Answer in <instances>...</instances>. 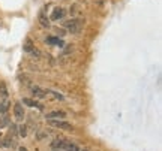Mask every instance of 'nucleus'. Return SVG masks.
<instances>
[{
	"label": "nucleus",
	"instance_id": "obj_1",
	"mask_svg": "<svg viewBox=\"0 0 162 151\" xmlns=\"http://www.w3.org/2000/svg\"><path fill=\"white\" fill-rule=\"evenodd\" d=\"M63 25L68 29L69 33L77 34V33H80V30H81V27H83V21H81V20H71V21H65Z\"/></svg>",
	"mask_w": 162,
	"mask_h": 151
},
{
	"label": "nucleus",
	"instance_id": "obj_2",
	"mask_svg": "<svg viewBox=\"0 0 162 151\" xmlns=\"http://www.w3.org/2000/svg\"><path fill=\"white\" fill-rule=\"evenodd\" d=\"M50 124L54 127H59V129H65V130H72V126L66 123V121H60V120H50Z\"/></svg>",
	"mask_w": 162,
	"mask_h": 151
},
{
	"label": "nucleus",
	"instance_id": "obj_3",
	"mask_svg": "<svg viewBox=\"0 0 162 151\" xmlns=\"http://www.w3.org/2000/svg\"><path fill=\"white\" fill-rule=\"evenodd\" d=\"M14 115H15V120H18V121H21L24 118V109L20 103H15V106H14Z\"/></svg>",
	"mask_w": 162,
	"mask_h": 151
},
{
	"label": "nucleus",
	"instance_id": "obj_4",
	"mask_svg": "<svg viewBox=\"0 0 162 151\" xmlns=\"http://www.w3.org/2000/svg\"><path fill=\"white\" fill-rule=\"evenodd\" d=\"M63 144H65V139H54L51 142V150L53 151H62L63 150Z\"/></svg>",
	"mask_w": 162,
	"mask_h": 151
},
{
	"label": "nucleus",
	"instance_id": "obj_5",
	"mask_svg": "<svg viewBox=\"0 0 162 151\" xmlns=\"http://www.w3.org/2000/svg\"><path fill=\"white\" fill-rule=\"evenodd\" d=\"M63 17H65V9H62V8H56L54 11H53L51 18L54 20V21H57V20H62Z\"/></svg>",
	"mask_w": 162,
	"mask_h": 151
},
{
	"label": "nucleus",
	"instance_id": "obj_6",
	"mask_svg": "<svg viewBox=\"0 0 162 151\" xmlns=\"http://www.w3.org/2000/svg\"><path fill=\"white\" fill-rule=\"evenodd\" d=\"M23 103H26V105L32 106V108L35 106V108L41 109V111L44 109V105H41V103H38V102H35V100H32V99H27V97H24V99H23Z\"/></svg>",
	"mask_w": 162,
	"mask_h": 151
},
{
	"label": "nucleus",
	"instance_id": "obj_7",
	"mask_svg": "<svg viewBox=\"0 0 162 151\" xmlns=\"http://www.w3.org/2000/svg\"><path fill=\"white\" fill-rule=\"evenodd\" d=\"M63 151H80V148H78L75 144L71 142V141H65V144H63Z\"/></svg>",
	"mask_w": 162,
	"mask_h": 151
},
{
	"label": "nucleus",
	"instance_id": "obj_8",
	"mask_svg": "<svg viewBox=\"0 0 162 151\" xmlns=\"http://www.w3.org/2000/svg\"><path fill=\"white\" fill-rule=\"evenodd\" d=\"M32 91H33V94L36 97H39V99H44V97H45V91H44L42 88H39V87H33Z\"/></svg>",
	"mask_w": 162,
	"mask_h": 151
},
{
	"label": "nucleus",
	"instance_id": "obj_9",
	"mask_svg": "<svg viewBox=\"0 0 162 151\" xmlns=\"http://www.w3.org/2000/svg\"><path fill=\"white\" fill-rule=\"evenodd\" d=\"M62 117H65V112H62V111H54V112H50V114L47 115L48 120H53V118H62Z\"/></svg>",
	"mask_w": 162,
	"mask_h": 151
},
{
	"label": "nucleus",
	"instance_id": "obj_10",
	"mask_svg": "<svg viewBox=\"0 0 162 151\" xmlns=\"http://www.w3.org/2000/svg\"><path fill=\"white\" fill-rule=\"evenodd\" d=\"M47 42L51 43V45H57V47H63V45H65L63 41H60L59 38H48V39H47Z\"/></svg>",
	"mask_w": 162,
	"mask_h": 151
},
{
	"label": "nucleus",
	"instance_id": "obj_11",
	"mask_svg": "<svg viewBox=\"0 0 162 151\" xmlns=\"http://www.w3.org/2000/svg\"><path fill=\"white\" fill-rule=\"evenodd\" d=\"M39 21H41V24H42L44 27H48V25H50L48 18L45 17V12H44V11H41V14H39Z\"/></svg>",
	"mask_w": 162,
	"mask_h": 151
},
{
	"label": "nucleus",
	"instance_id": "obj_12",
	"mask_svg": "<svg viewBox=\"0 0 162 151\" xmlns=\"http://www.w3.org/2000/svg\"><path fill=\"white\" fill-rule=\"evenodd\" d=\"M0 96H3V97L8 96V88H6L5 82H0Z\"/></svg>",
	"mask_w": 162,
	"mask_h": 151
},
{
	"label": "nucleus",
	"instance_id": "obj_13",
	"mask_svg": "<svg viewBox=\"0 0 162 151\" xmlns=\"http://www.w3.org/2000/svg\"><path fill=\"white\" fill-rule=\"evenodd\" d=\"M33 50H35V48L32 47V42H30V41H27L26 45H24V51H27V52H32Z\"/></svg>",
	"mask_w": 162,
	"mask_h": 151
},
{
	"label": "nucleus",
	"instance_id": "obj_14",
	"mask_svg": "<svg viewBox=\"0 0 162 151\" xmlns=\"http://www.w3.org/2000/svg\"><path fill=\"white\" fill-rule=\"evenodd\" d=\"M18 129H20V130H18V132H20V136H23V138H24V136H26V135H27L26 127H24V126H20V127H18Z\"/></svg>",
	"mask_w": 162,
	"mask_h": 151
},
{
	"label": "nucleus",
	"instance_id": "obj_15",
	"mask_svg": "<svg viewBox=\"0 0 162 151\" xmlns=\"http://www.w3.org/2000/svg\"><path fill=\"white\" fill-rule=\"evenodd\" d=\"M6 109H8V105L6 103H0V114L6 112Z\"/></svg>",
	"mask_w": 162,
	"mask_h": 151
},
{
	"label": "nucleus",
	"instance_id": "obj_16",
	"mask_svg": "<svg viewBox=\"0 0 162 151\" xmlns=\"http://www.w3.org/2000/svg\"><path fill=\"white\" fill-rule=\"evenodd\" d=\"M3 145H5V147H11V145H12V139H11V138H8V139L3 142Z\"/></svg>",
	"mask_w": 162,
	"mask_h": 151
},
{
	"label": "nucleus",
	"instance_id": "obj_17",
	"mask_svg": "<svg viewBox=\"0 0 162 151\" xmlns=\"http://www.w3.org/2000/svg\"><path fill=\"white\" fill-rule=\"evenodd\" d=\"M3 124H6V121H2V120H0V129H2V126H3Z\"/></svg>",
	"mask_w": 162,
	"mask_h": 151
},
{
	"label": "nucleus",
	"instance_id": "obj_18",
	"mask_svg": "<svg viewBox=\"0 0 162 151\" xmlns=\"http://www.w3.org/2000/svg\"><path fill=\"white\" fill-rule=\"evenodd\" d=\"M20 151H27V150L24 148V147H21V148H20Z\"/></svg>",
	"mask_w": 162,
	"mask_h": 151
},
{
	"label": "nucleus",
	"instance_id": "obj_19",
	"mask_svg": "<svg viewBox=\"0 0 162 151\" xmlns=\"http://www.w3.org/2000/svg\"><path fill=\"white\" fill-rule=\"evenodd\" d=\"M83 151H89V150H83Z\"/></svg>",
	"mask_w": 162,
	"mask_h": 151
},
{
	"label": "nucleus",
	"instance_id": "obj_20",
	"mask_svg": "<svg viewBox=\"0 0 162 151\" xmlns=\"http://www.w3.org/2000/svg\"><path fill=\"white\" fill-rule=\"evenodd\" d=\"M0 139H2V135H0Z\"/></svg>",
	"mask_w": 162,
	"mask_h": 151
}]
</instances>
